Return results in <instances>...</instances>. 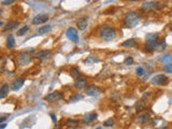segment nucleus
Instances as JSON below:
<instances>
[{
  "label": "nucleus",
  "mask_w": 172,
  "mask_h": 129,
  "mask_svg": "<svg viewBox=\"0 0 172 129\" xmlns=\"http://www.w3.org/2000/svg\"><path fill=\"white\" fill-rule=\"evenodd\" d=\"M66 125L69 128H75V127L79 126V121H77V119H69V121H67Z\"/></svg>",
  "instance_id": "5701e85b"
},
{
  "label": "nucleus",
  "mask_w": 172,
  "mask_h": 129,
  "mask_svg": "<svg viewBox=\"0 0 172 129\" xmlns=\"http://www.w3.org/2000/svg\"><path fill=\"white\" fill-rule=\"evenodd\" d=\"M50 54H51L50 50H41V51H39L36 54V58L39 60H43L45 58H47L50 56Z\"/></svg>",
  "instance_id": "dca6fc26"
},
{
  "label": "nucleus",
  "mask_w": 172,
  "mask_h": 129,
  "mask_svg": "<svg viewBox=\"0 0 172 129\" xmlns=\"http://www.w3.org/2000/svg\"><path fill=\"white\" fill-rule=\"evenodd\" d=\"M138 44L137 40L134 38H131V39H128L126 41H124L122 43V46L125 47V49H131V47H134Z\"/></svg>",
  "instance_id": "f3484780"
},
{
  "label": "nucleus",
  "mask_w": 172,
  "mask_h": 129,
  "mask_svg": "<svg viewBox=\"0 0 172 129\" xmlns=\"http://www.w3.org/2000/svg\"><path fill=\"white\" fill-rule=\"evenodd\" d=\"M15 1V0H3L2 1V4L3 5H9V4H11V3H13Z\"/></svg>",
  "instance_id": "2f4dec72"
},
{
  "label": "nucleus",
  "mask_w": 172,
  "mask_h": 129,
  "mask_svg": "<svg viewBox=\"0 0 172 129\" xmlns=\"http://www.w3.org/2000/svg\"><path fill=\"white\" fill-rule=\"evenodd\" d=\"M81 99H83L82 95H80V94H74V95H72L69 98V102H77V101L81 100Z\"/></svg>",
  "instance_id": "393cba45"
},
{
  "label": "nucleus",
  "mask_w": 172,
  "mask_h": 129,
  "mask_svg": "<svg viewBox=\"0 0 172 129\" xmlns=\"http://www.w3.org/2000/svg\"><path fill=\"white\" fill-rule=\"evenodd\" d=\"M164 71L166 73H170L172 74V62H168V64H164Z\"/></svg>",
  "instance_id": "bb28decb"
},
{
  "label": "nucleus",
  "mask_w": 172,
  "mask_h": 129,
  "mask_svg": "<svg viewBox=\"0 0 172 129\" xmlns=\"http://www.w3.org/2000/svg\"><path fill=\"white\" fill-rule=\"evenodd\" d=\"M62 98V94L59 93V92H53V93L49 94L47 96H45V98H44V100L47 101V102H51V103H54L56 102V101H58L59 99Z\"/></svg>",
  "instance_id": "1a4fd4ad"
},
{
  "label": "nucleus",
  "mask_w": 172,
  "mask_h": 129,
  "mask_svg": "<svg viewBox=\"0 0 172 129\" xmlns=\"http://www.w3.org/2000/svg\"><path fill=\"white\" fill-rule=\"evenodd\" d=\"M124 62H125L126 64H131L132 62H134V58H132V57H127L126 59L124 60Z\"/></svg>",
  "instance_id": "7c9ffc66"
},
{
  "label": "nucleus",
  "mask_w": 172,
  "mask_h": 129,
  "mask_svg": "<svg viewBox=\"0 0 172 129\" xmlns=\"http://www.w3.org/2000/svg\"><path fill=\"white\" fill-rule=\"evenodd\" d=\"M170 28H171V29H172V25H171V26H170Z\"/></svg>",
  "instance_id": "e433bc0d"
},
{
  "label": "nucleus",
  "mask_w": 172,
  "mask_h": 129,
  "mask_svg": "<svg viewBox=\"0 0 172 129\" xmlns=\"http://www.w3.org/2000/svg\"><path fill=\"white\" fill-rule=\"evenodd\" d=\"M104 127H113L114 126V119L113 118H109L103 123Z\"/></svg>",
  "instance_id": "c85d7f7f"
},
{
  "label": "nucleus",
  "mask_w": 172,
  "mask_h": 129,
  "mask_svg": "<svg viewBox=\"0 0 172 129\" xmlns=\"http://www.w3.org/2000/svg\"><path fill=\"white\" fill-rule=\"evenodd\" d=\"M159 34H146V43H145V51L147 52H153L154 51V46L156 42L158 41Z\"/></svg>",
  "instance_id": "20e7f679"
},
{
  "label": "nucleus",
  "mask_w": 172,
  "mask_h": 129,
  "mask_svg": "<svg viewBox=\"0 0 172 129\" xmlns=\"http://www.w3.org/2000/svg\"><path fill=\"white\" fill-rule=\"evenodd\" d=\"M139 21H140V14L134 11H130L124 16L123 23L126 28H134L139 24Z\"/></svg>",
  "instance_id": "f257e3e1"
},
{
  "label": "nucleus",
  "mask_w": 172,
  "mask_h": 129,
  "mask_svg": "<svg viewBox=\"0 0 172 129\" xmlns=\"http://www.w3.org/2000/svg\"><path fill=\"white\" fill-rule=\"evenodd\" d=\"M5 121V117H1V118H0V123H2V122Z\"/></svg>",
  "instance_id": "f704fd0d"
},
{
  "label": "nucleus",
  "mask_w": 172,
  "mask_h": 129,
  "mask_svg": "<svg viewBox=\"0 0 172 129\" xmlns=\"http://www.w3.org/2000/svg\"><path fill=\"white\" fill-rule=\"evenodd\" d=\"M9 92H10V86L8 84H5L0 87V99L5 98L7 96L9 95Z\"/></svg>",
  "instance_id": "a211bd4d"
},
{
  "label": "nucleus",
  "mask_w": 172,
  "mask_h": 129,
  "mask_svg": "<svg viewBox=\"0 0 172 129\" xmlns=\"http://www.w3.org/2000/svg\"><path fill=\"white\" fill-rule=\"evenodd\" d=\"M137 72V75H139V76H142V75L144 74V68L143 67H138L136 70Z\"/></svg>",
  "instance_id": "c756f323"
},
{
  "label": "nucleus",
  "mask_w": 172,
  "mask_h": 129,
  "mask_svg": "<svg viewBox=\"0 0 172 129\" xmlns=\"http://www.w3.org/2000/svg\"><path fill=\"white\" fill-rule=\"evenodd\" d=\"M18 26V22L16 21H10L7 25L5 26V30L3 31H11V30H14Z\"/></svg>",
  "instance_id": "6ab92c4d"
},
{
  "label": "nucleus",
  "mask_w": 172,
  "mask_h": 129,
  "mask_svg": "<svg viewBox=\"0 0 172 129\" xmlns=\"http://www.w3.org/2000/svg\"><path fill=\"white\" fill-rule=\"evenodd\" d=\"M51 29H52L51 25H44L43 27H41V28L38 29V32L40 34H46V32H49Z\"/></svg>",
  "instance_id": "b1692460"
},
{
  "label": "nucleus",
  "mask_w": 172,
  "mask_h": 129,
  "mask_svg": "<svg viewBox=\"0 0 172 129\" xmlns=\"http://www.w3.org/2000/svg\"><path fill=\"white\" fill-rule=\"evenodd\" d=\"M99 37H100V39H102L103 41L111 42L115 39L116 31L113 27H111V26H108V25H104L99 29Z\"/></svg>",
  "instance_id": "f03ea898"
},
{
  "label": "nucleus",
  "mask_w": 172,
  "mask_h": 129,
  "mask_svg": "<svg viewBox=\"0 0 172 129\" xmlns=\"http://www.w3.org/2000/svg\"><path fill=\"white\" fill-rule=\"evenodd\" d=\"M74 86L77 89H84L86 86V81L85 79H83L82 76H79L77 79H74Z\"/></svg>",
  "instance_id": "2eb2a0df"
},
{
  "label": "nucleus",
  "mask_w": 172,
  "mask_h": 129,
  "mask_svg": "<svg viewBox=\"0 0 172 129\" xmlns=\"http://www.w3.org/2000/svg\"><path fill=\"white\" fill-rule=\"evenodd\" d=\"M151 83L155 86H161V85H167L168 84V79L166 75L164 74H157L155 76L152 77Z\"/></svg>",
  "instance_id": "423d86ee"
},
{
  "label": "nucleus",
  "mask_w": 172,
  "mask_h": 129,
  "mask_svg": "<svg viewBox=\"0 0 172 129\" xmlns=\"http://www.w3.org/2000/svg\"><path fill=\"white\" fill-rule=\"evenodd\" d=\"M77 28L80 29V30L84 31L88 26V17L87 16H83V17L79 18L77 22Z\"/></svg>",
  "instance_id": "ddd939ff"
},
{
  "label": "nucleus",
  "mask_w": 172,
  "mask_h": 129,
  "mask_svg": "<svg viewBox=\"0 0 172 129\" xmlns=\"http://www.w3.org/2000/svg\"><path fill=\"white\" fill-rule=\"evenodd\" d=\"M50 18V15L47 13H41V14H38L32 18V24L34 25H41V24L47 22V20Z\"/></svg>",
  "instance_id": "0eeeda50"
},
{
  "label": "nucleus",
  "mask_w": 172,
  "mask_h": 129,
  "mask_svg": "<svg viewBox=\"0 0 172 129\" xmlns=\"http://www.w3.org/2000/svg\"><path fill=\"white\" fill-rule=\"evenodd\" d=\"M28 30H29V27H28V26H24V27H22V28L20 29V30H17V36H20V37L24 36V34H25Z\"/></svg>",
  "instance_id": "cd10ccee"
},
{
  "label": "nucleus",
  "mask_w": 172,
  "mask_h": 129,
  "mask_svg": "<svg viewBox=\"0 0 172 129\" xmlns=\"http://www.w3.org/2000/svg\"><path fill=\"white\" fill-rule=\"evenodd\" d=\"M51 118L53 119L54 124L56 125V124H57V119H56V116H55V114H51Z\"/></svg>",
  "instance_id": "473e14b6"
},
{
  "label": "nucleus",
  "mask_w": 172,
  "mask_h": 129,
  "mask_svg": "<svg viewBox=\"0 0 172 129\" xmlns=\"http://www.w3.org/2000/svg\"><path fill=\"white\" fill-rule=\"evenodd\" d=\"M84 92L87 96H90V97H97V96H99L101 94V88L98 87L97 85L92 84V85L85 86Z\"/></svg>",
  "instance_id": "39448f33"
},
{
  "label": "nucleus",
  "mask_w": 172,
  "mask_h": 129,
  "mask_svg": "<svg viewBox=\"0 0 172 129\" xmlns=\"http://www.w3.org/2000/svg\"><path fill=\"white\" fill-rule=\"evenodd\" d=\"M7 47H8L9 50L13 49V47L15 46V39H14V37L12 36V34H10V36L7 38Z\"/></svg>",
  "instance_id": "412c9836"
},
{
  "label": "nucleus",
  "mask_w": 172,
  "mask_h": 129,
  "mask_svg": "<svg viewBox=\"0 0 172 129\" xmlns=\"http://www.w3.org/2000/svg\"><path fill=\"white\" fill-rule=\"evenodd\" d=\"M164 49H166V41H164V40L157 41L154 46V51H157V52H161L164 51Z\"/></svg>",
  "instance_id": "aec40b11"
},
{
  "label": "nucleus",
  "mask_w": 172,
  "mask_h": 129,
  "mask_svg": "<svg viewBox=\"0 0 172 129\" xmlns=\"http://www.w3.org/2000/svg\"><path fill=\"white\" fill-rule=\"evenodd\" d=\"M7 127V124H0V128H5Z\"/></svg>",
  "instance_id": "72a5a7b5"
},
{
  "label": "nucleus",
  "mask_w": 172,
  "mask_h": 129,
  "mask_svg": "<svg viewBox=\"0 0 172 129\" xmlns=\"http://www.w3.org/2000/svg\"><path fill=\"white\" fill-rule=\"evenodd\" d=\"M151 121V114L144 112V113H141L138 117V123L141 125H145L146 123Z\"/></svg>",
  "instance_id": "4468645a"
},
{
  "label": "nucleus",
  "mask_w": 172,
  "mask_h": 129,
  "mask_svg": "<svg viewBox=\"0 0 172 129\" xmlns=\"http://www.w3.org/2000/svg\"><path fill=\"white\" fill-rule=\"evenodd\" d=\"M17 62L21 66H26L31 62V57L28 53H21L17 57Z\"/></svg>",
  "instance_id": "9d476101"
},
{
  "label": "nucleus",
  "mask_w": 172,
  "mask_h": 129,
  "mask_svg": "<svg viewBox=\"0 0 172 129\" xmlns=\"http://www.w3.org/2000/svg\"><path fill=\"white\" fill-rule=\"evenodd\" d=\"M24 82H25V81H24L23 79H21V77H17V79H15V80L12 82L11 89H12L13 92H17V90H20L22 87H23Z\"/></svg>",
  "instance_id": "f8f14e48"
},
{
  "label": "nucleus",
  "mask_w": 172,
  "mask_h": 129,
  "mask_svg": "<svg viewBox=\"0 0 172 129\" xmlns=\"http://www.w3.org/2000/svg\"><path fill=\"white\" fill-rule=\"evenodd\" d=\"M161 62L162 64H168V62H172V55L167 54L161 57Z\"/></svg>",
  "instance_id": "a878e982"
},
{
  "label": "nucleus",
  "mask_w": 172,
  "mask_h": 129,
  "mask_svg": "<svg viewBox=\"0 0 172 129\" xmlns=\"http://www.w3.org/2000/svg\"><path fill=\"white\" fill-rule=\"evenodd\" d=\"M164 5H160L159 2H155V1H145L141 4V11H143L144 13H149L153 12L155 10H159L161 9Z\"/></svg>",
  "instance_id": "7ed1b4c3"
},
{
  "label": "nucleus",
  "mask_w": 172,
  "mask_h": 129,
  "mask_svg": "<svg viewBox=\"0 0 172 129\" xmlns=\"http://www.w3.org/2000/svg\"><path fill=\"white\" fill-rule=\"evenodd\" d=\"M70 75H71L72 77H74V79H77V77L81 76V71L80 69L77 67H72L71 69H70Z\"/></svg>",
  "instance_id": "4be33fe9"
},
{
  "label": "nucleus",
  "mask_w": 172,
  "mask_h": 129,
  "mask_svg": "<svg viewBox=\"0 0 172 129\" xmlns=\"http://www.w3.org/2000/svg\"><path fill=\"white\" fill-rule=\"evenodd\" d=\"M66 36L70 41L74 42V43H77V41H79V34H77V30L75 28H72V27L68 28L66 31Z\"/></svg>",
  "instance_id": "6e6552de"
},
{
  "label": "nucleus",
  "mask_w": 172,
  "mask_h": 129,
  "mask_svg": "<svg viewBox=\"0 0 172 129\" xmlns=\"http://www.w3.org/2000/svg\"><path fill=\"white\" fill-rule=\"evenodd\" d=\"M98 115L96 112H89V113H86L84 116H83V124L87 125V124H90V123H92V122H95L96 119H97Z\"/></svg>",
  "instance_id": "9b49d317"
},
{
  "label": "nucleus",
  "mask_w": 172,
  "mask_h": 129,
  "mask_svg": "<svg viewBox=\"0 0 172 129\" xmlns=\"http://www.w3.org/2000/svg\"><path fill=\"white\" fill-rule=\"evenodd\" d=\"M129 1H140V0H129Z\"/></svg>",
  "instance_id": "c9c22d12"
},
{
  "label": "nucleus",
  "mask_w": 172,
  "mask_h": 129,
  "mask_svg": "<svg viewBox=\"0 0 172 129\" xmlns=\"http://www.w3.org/2000/svg\"><path fill=\"white\" fill-rule=\"evenodd\" d=\"M87 1H88V2H89V1H90V0H87Z\"/></svg>",
  "instance_id": "4c0bfd02"
}]
</instances>
